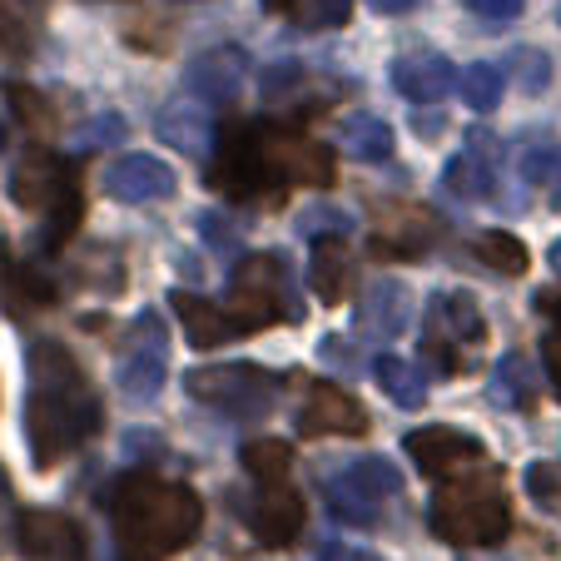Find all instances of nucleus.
<instances>
[{"label": "nucleus", "instance_id": "nucleus-6", "mask_svg": "<svg viewBox=\"0 0 561 561\" xmlns=\"http://www.w3.org/2000/svg\"><path fill=\"white\" fill-rule=\"evenodd\" d=\"M229 313L239 318L244 333H259L278 318H298V304L288 298V264L278 254H244V264L233 268V298Z\"/></svg>", "mask_w": 561, "mask_h": 561}, {"label": "nucleus", "instance_id": "nucleus-43", "mask_svg": "<svg viewBox=\"0 0 561 561\" xmlns=\"http://www.w3.org/2000/svg\"><path fill=\"white\" fill-rule=\"evenodd\" d=\"M541 363H547V378L561 398V333H547V339H541Z\"/></svg>", "mask_w": 561, "mask_h": 561}, {"label": "nucleus", "instance_id": "nucleus-24", "mask_svg": "<svg viewBox=\"0 0 561 561\" xmlns=\"http://www.w3.org/2000/svg\"><path fill=\"white\" fill-rule=\"evenodd\" d=\"M308 284H313L318 304H343V298H348L353 254H348V244H343L339 233H333V239H318V244H313V259H308Z\"/></svg>", "mask_w": 561, "mask_h": 561}, {"label": "nucleus", "instance_id": "nucleus-49", "mask_svg": "<svg viewBox=\"0 0 561 561\" xmlns=\"http://www.w3.org/2000/svg\"><path fill=\"white\" fill-rule=\"evenodd\" d=\"M547 264H551V274H557V278H561V239H557V244H551V249H547Z\"/></svg>", "mask_w": 561, "mask_h": 561}, {"label": "nucleus", "instance_id": "nucleus-51", "mask_svg": "<svg viewBox=\"0 0 561 561\" xmlns=\"http://www.w3.org/2000/svg\"><path fill=\"white\" fill-rule=\"evenodd\" d=\"M557 21H561V11H557Z\"/></svg>", "mask_w": 561, "mask_h": 561}, {"label": "nucleus", "instance_id": "nucleus-40", "mask_svg": "<svg viewBox=\"0 0 561 561\" xmlns=\"http://www.w3.org/2000/svg\"><path fill=\"white\" fill-rule=\"evenodd\" d=\"M0 50H11V55H31V35H25V25L15 21V15H5V5H0Z\"/></svg>", "mask_w": 561, "mask_h": 561}, {"label": "nucleus", "instance_id": "nucleus-35", "mask_svg": "<svg viewBox=\"0 0 561 561\" xmlns=\"http://www.w3.org/2000/svg\"><path fill=\"white\" fill-rule=\"evenodd\" d=\"M298 233H323V239H348L353 233V214H343V209H329V204H313V209H304L298 214Z\"/></svg>", "mask_w": 561, "mask_h": 561}, {"label": "nucleus", "instance_id": "nucleus-9", "mask_svg": "<svg viewBox=\"0 0 561 561\" xmlns=\"http://www.w3.org/2000/svg\"><path fill=\"white\" fill-rule=\"evenodd\" d=\"M164 368H170V339H164V323H159L154 308L129 323L125 333V348H119V368H115V382L125 398H154L164 388Z\"/></svg>", "mask_w": 561, "mask_h": 561}, {"label": "nucleus", "instance_id": "nucleus-17", "mask_svg": "<svg viewBox=\"0 0 561 561\" xmlns=\"http://www.w3.org/2000/svg\"><path fill=\"white\" fill-rule=\"evenodd\" d=\"M154 135L190 159H209L214 139H219V125L209 119V105H199V100L190 95V100H170V105L159 110Z\"/></svg>", "mask_w": 561, "mask_h": 561}, {"label": "nucleus", "instance_id": "nucleus-3", "mask_svg": "<svg viewBox=\"0 0 561 561\" xmlns=\"http://www.w3.org/2000/svg\"><path fill=\"white\" fill-rule=\"evenodd\" d=\"M433 531L453 547H497L512 531V507L497 477H457L433 492Z\"/></svg>", "mask_w": 561, "mask_h": 561}, {"label": "nucleus", "instance_id": "nucleus-11", "mask_svg": "<svg viewBox=\"0 0 561 561\" xmlns=\"http://www.w3.org/2000/svg\"><path fill=\"white\" fill-rule=\"evenodd\" d=\"M100 190L119 204H149V199H170V194L180 190V180H174V170L154 154H119L105 164Z\"/></svg>", "mask_w": 561, "mask_h": 561}, {"label": "nucleus", "instance_id": "nucleus-14", "mask_svg": "<svg viewBox=\"0 0 561 561\" xmlns=\"http://www.w3.org/2000/svg\"><path fill=\"white\" fill-rule=\"evenodd\" d=\"M408 323H413V294H408V284H398V278H378V284L358 298V339L392 343V339H403Z\"/></svg>", "mask_w": 561, "mask_h": 561}, {"label": "nucleus", "instance_id": "nucleus-29", "mask_svg": "<svg viewBox=\"0 0 561 561\" xmlns=\"http://www.w3.org/2000/svg\"><path fill=\"white\" fill-rule=\"evenodd\" d=\"M339 145L353 159H363V164H382V159H392V129L378 115H353V119H343Z\"/></svg>", "mask_w": 561, "mask_h": 561}, {"label": "nucleus", "instance_id": "nucleus-16", "mask_svg": "<svg viewBox=\"0 0 561 561\" xmlns=\"http://www.w3.org/2000/svg\"><path fill=\"white\" fill-rule=\"evenodd\" d=\"M25 561H90V547L70 517L60 512H25L21 517Z\"/></svg>", "mask_w": 561, "mask_h": 561}, {"label": "nucleus", "instance_id": "nucleus-47", "mask_svg": "<svg viewBox=\"0 0 561 561\" xmlns=\"http://www.w3.org/2000/svg\"><path fill=\"white\" fill-rule=\"evenodd\" d=\"M547 194H551V209H561V159H551V170H547Z\"/></svg>", "mask_w": 561, "mask_h": 561}, {"label": "nucleus", "instance_id": "nucleus-18", "mask_svg": "<svg viewBox=\"0 0 561 561\" xmlns=\"http://www.w3.org/2000/svg\"><path fill=\"white\" fill-rule=\"evenodd\" d=\"M403 447L427 477H443V472H453V467H467V462L482 457V443H477L472 433H462V427H443V423L408 433Z\"/></svg>", "mask_w": 561, "mask_h": 561}, {"label": "nucleus", "instance_id": "nucleus-39", "mask_svg": "<svg viewBox=\"0 0 561 561\" xmlns=\"http://www.w3.org/2000/svg\"><path fill=\"white\" fill-rule=\"evenodd\" d=\"M149 457H164V433H154V427H125V462H149Z\"/></svg>", "mask_w": 561, "mask_h": 561}, {"label": "nucleus", "instance_id": "nucleus-10", "mask_svg": "<svg viewBox=\"0 0 561 561\" xmlns=\"http://www.w3.org/2000/svg\"><path fill=\"white\" fill-rule=\"evenodd\" d=\"M244 70H249V55L239 50V45H214V50H204L190 60L184 85H190V95L199 100V105L224 110L239 100V90H244Z\"/></svg>", "mask_w": 561, "mask_h": 561}, {"label": "nucleus", "instance_id": "nucleus-23", "mask_svg": "<svg viewBox=\"0 0 561 561\" xmlns=\"http://www.w3.org/2000/svg\"><path fill=\"white\" fill-rule=\"evenodd\" d=\"M278 170H284V184H333L339 180L329 145H318V139H308V135H294V129H278Z\"/></svg>", "mask_w": 561, "mask_h": 561}, {"label": "nucleus", "instance_id": "nucleus-27", "mask_svg": "<svg viewBox=\"0 0 561 561\" xmlns=\"http://www.w3.org/2000/svg\"><path fill=\"white\" fill-rule=\"evenodd\" d=\"M264 11L284 15L304 31H339V25H348L353 0H264Z\"/></svg>", "mask_w": 561, "mask_h": 561}, {"label": "nucleus", "instance_id": "nucleus-22", "mask_svg": "<svg viewBox=\"0 0 561 561\" xmlns=\"http://www.w3.org/2000/svg\"><path fill=\"white\" fill-rule=\"evenodd\" d=\"M0 304L11 308L15 318H31L35 308L55 304V284H50V278H41V268L21 264V259H15L5 244H0Z\"/></svg>", "mask_w": 561, "mask_h": 561}, {"label": "nucleus", "instance_id": "nucleus-12", "mask_svg": "<svg viewBox=\"0 0 561 561\" xmlns=\"http://www.w3.org/2000/svg\"><path fill=\"white\" fill-rule=\"evenodd\" d=\"M388 80L413 105H437V100H447L457 90V65L437 50H413L388 65Z\"/></svg>", "mask_w": 561, "mask_h": 561}, {"label": "nucleus", "instance_id": "nucleus-42", "mask_svg": "<svg viewBox=\"0 0 561 561\" xmlns=\"http://www.w3.org/2000/svg\"><path fill=\"white\" fill-rule=\"evenodd\" d=\"M551 159H557L551 149H527V154H522V180L541 184V180H547V170H551Z\"/></svg>", "mask_w": 561, "mask_h": 561}, {"label": "nucleus", "instance_id": "nucleus-21", "mask_svg": "<svg viewBox=\"0 0 561 561\" xmlns=\"http://www.w3.org/2000/svg\"><path fill=\"white\" fill-rule=\"evenodd\" d=\"M170 308H174V318L184 323V339H190L194 348H219V343H229V339L244 333L229 308L209 304V298H199V294H184V288H174L170 294Z\"/></svg>", "mask_w": 561, "mask_h": 561}, {"label": "nucleus", "instance_id": "nucleus-34", "mask_svg": "<svg viewBox=\"0 0 561 561\" xmlns=\"http://www.w3.org/2000/svg\"><path fill=\"white\" fill-rule=\"evenodd\" d=\"M522 482H527V497L537 502L541 512L561 517V462H531L527 472H522Z\"/></svg>", "mask_w": 561, "mask_h": 561}, {"label": "nucleus", "instance_id": "nucleus-37", "mask_svg": "<svg viewBox=\"0 0 561 561\" xmlns=\"http://www.w3.org/2000/svg\"><path fill=\"white\" fill-rule=\"evenodd\" d=\"M125 115H115V110H105V115H95L90 119V129H80L75 135V149H105V145H115V139H125Z\"/></svg>", "mask_w": 561, "mask_h": 561}, {"label": "nucleus", "instance_id": "nucleus-19", "mask_svg": "<svg viewBox=\"0 0 561 561\" xmlns=\"http://www.w3.org/2000/svg\"><path fill=\"white\" fill-rule=\"evenodd\" d=\"M70 180H75V170L60 164L50 149H25L11 174V199L21 204V209H50Z\"/></svg>", "mask_w": 561, "mask_h": 561}, {"label": "nucleus", "instance_id": "nucleus-20", "mask_svg": "<svg viewBox=\"0 0 561 561\" xmlns=\"http://www.w3.org/2000/svg\"><path fill=\"white\" fill-rule=\"evenodd\" d=\"M249 531L259 547H294L304 531V502L288 488H264L249 502Z\"/></svg>", "mask_w": 561, "mask_h": 561}, {"label": "nucleus", "instance_id": "nucleus-15", "mask_svg": "<svg viewBox=\"0 0 561 561\" xmlns=\"http://www.w3.org/2000/svg\"><path fill=\"white\" fill-rule=\"evenodd\" d=\"M443 190L457 199H488L497 194V139L472 129L462 154H453L443 164Z\"/></svg>", "mask_w": 561, "mask_h": 561}, {"label": "nucleus", "instance_id": "nucleus-28", "mask_svg": "<svg viewBox=\"0 0 561 561\" xmlns=\"http://www.w3.org/2000/svg\"><path fill=\"white\" fill-rule=\"evenodd\" d=\"M80 219H85V194H80V180H70L60 190V199L45 209V233H41V249H45V254H60V249L75 239Z\"/></svg>", "mask_w": 561, "mask_h": 561}, {"label": "nucleus", "instance_id": "nucleus-30", "mask_svg": "<svg viewBox=\"0 0 561 561\" xmlns=\"http://www.w3.org/2000/svg\"><path fill=\"white\" fill-rule=\"evenodd\" d=\"M492 392L502 398V408H537V368H531L522 353H507V358L497 363V378H492Z\"/></svg>", "mask_w": 561, "mask_h": 561}, {"label": "nucleus", "instance_id": "nucleus-33", "mask_svg": "<svg viewBox=\"0 0 561 561\" xmlns=\"http://www.w3.org/2000/svg\"><path fill=\"white\" fill-rule=\"evenodd\" d=\"M457 90H462L467 110H477V115H492V110L502 105V70L488 60L467 65L462 75H457Z\"/></svg>", "mask_w": 561, "mask_h": 561}, {"label": "nucleus", "instance_id": "nucleus-32", "mask_svg": "<svg viewBox=\"0 0 561 561\" xmlns=\"http://www.w3.org/2000/svg\"><path fill=\"white\" fill-rule=\"evenodd\" d=\"M239 462H244V472L259 477V482H278V477L294 467V447H288L284 437H254V443H244Z\"/></svg>", "mask_w": 561, "mask_h": 561}, {"label": "nucleus", "instance_id": "nucleus-31", "mask_svg": "<svg viewBox=\"0 0 561 561\" xmlns=\"http://www.w3.org/2000/svg\"><path fill=\"white\" fill-rule=\"evenodd\" d=\"M477 259L488 268H497V274H527V244H522L517 233H507V229H482L477 233Z\"/></svg>", "mask_w": 561, "mask_h": 561}, {"label": "nucleus", "instance_id": "nucleus-45", "mask_svg": "<svg viewBox=\"0 0 561 561\" xmlns=\"http://www.w3.org/2000/svg\"><path fill=\"white\" fill-rule=\"evenodd\" d=\"M368 5H373L378 15H408V11H417L423 0H368Z\"/></svg>", "mask_w": 561, "mask_h": 561}, {"label": "nucleus", "instance_id": "nucleus-50", "mask_svg": "<svg viewBox=\"0 0 561 561\" xmlns=\"http://www.w3.org/2000/svg\"><path fill=\"white\" fill-rule=\"evenodd\" d=\"M0 507H5V467H0Z\"/></svg>", "mask_w": 561, "mask_h": 561}, {"label": "nucleus", "instance_id": "nucleus-38", "mask_svg": "<svg viewBox=\"0 0 561 561\" xmlns=\"http://www.w3.org/2000/svg\"><path fill=\"white\" fill-rule=\"evenodd\" d=\"M5 100H11V110L21 115V125H31V129H50V105H45V100L35 95L31 85H5Z\"/></svg>", "mask_w": 561, "mask_h": 561}, {"label": "nucleus", "instance_id": "nucleus-5", "mask_svg": "<svg viewBox=\"0 0 561 561\" xmlns=\"http://www.w3.org/2000/svg\"><path fill=\"white\" fill-rule=\"evenodd\" d=\"M194 403L214 408L224 417H239V423H259V417L274 413L278 403V378L254 363H209V368H194L184 378Z\"/></svg>", "mask_w": 561, "mask_h": 561}, {"label": "nucleus", "instance_id": "nucleus-36", "mask_svg": "<svg viewBox=\"0 0 561 561\" xmlns=\"http://www.w3.org/2000/svg\"><path fill=\"white\" fill-rule=\"evenodd\" d=\"M512 75L522 80V90H527V95H541V90L551 85V60L541 50H517V55H512Z\"/></svg>", "mask_w": 561, "mask_h": 561}, {"label": "nucleus", "instance_id": "nucleus-26", "mask_svg": "<svg viewBox=\"0 0 561 561\" xmlns=\"http://www.w3.org/2000/svg\"><path fill=\"white\" fill-rule=\"evenodd\" d=\"M373 373H378V388L388 392L398 408H423L427 403V378H423V368L417 363H408V358H398V353H382L378 363H373Z\"/></svg>", "mask_w": 561, "mask_h": 561}, {"label": "nucleus", "instance_id": "nucleus-25", "mask_svg": "<svg viewBox=\"0 0 561 561\" xmlns=\"http://www.w3.org/2000/svg\"><path fill=\"white\" fill-rule=\"evenodd\" d=\"M259 95H264V105L268 110H294L298 100H308V110H318V105H329V95L323 90H313V75L304 70L298 60H278V65H268L264 75H259Z\"/></svg>", "mask_w": 561, "mask_h": 561}, {"label": "nucleus", "instance_id": "nucleus-48", "mask_svg": "<svg viewBox=\"0 0 561 561\" xmlns=\"http://www.w3.org/2000/svg\"><path fill=\"white\" fill-rule=\"evenodd\" d=\"M329 561H378L373 551H329Z\"/></svg>", "mask_w": 561, "mask_h": 561}, {"label": "nucleus", "instance_id": "nucleus-2", "mask_svg": "<svg viewBox=\"0 0 561 561\" xmlns=\"http://www.w3.org/2000/svg\"><path fill=\"white\" fill-rule=\"evenodd\" d=\"M115 531H119V561H159L170 551L190 547L204 527V502L184 482H164L154 472L119 477L115 497Z\"/></svg>", "mask_w": 561, "mask_h": 561}, {"label": "nucleus", "instance_id": "nucleus-41", "mask_svg": "<svg viewBox=\"0 0 561 561\" xmlns=\"http://www.w3.org/2000/svg\"><path fill=\"white\" fill-rule=\"evenodd\" d=\"M462 5L477 15H488V21H512L522 11V0H462Z\"/></svg>", "mask_w": 561, "mask_h": 561}, {"label": "nucleus", "instance_id": "nucleus-4", "mask_svg": "<svg viewBox=\"0 0 561 561\" xmlns=\"http://www.w3.org/2000/svg\"><path fill=\"white\" fill-rule=\"evenodd\" d=\"M209 184L229 199H278L288 190L278 170V129L264 125H229L214 139Z\"/></svg>", "mask_w": 561, "mask_h": 561}, {"label": "nucleus", "instance_id": "nucleus-7", "mask_svg": "<svg viewBox=\"0 0 561 561\" xmlns=\"http://www.w3.org/2000/svg\"><path fill=\"white\" fill-rule=\"evenodd\" d=\"M403 488V472L378 453H363V457H348L339 472L329 477V507L339 522L348 527H373L378 522V507L392 497V492Z\"/></svg>", "mask_w": 561, "mask_h": 561}, {"label": "nucleus", "instance_id": "nucleus-1", "mask_svg": "<svg viewBox=\"0 0 561 561\" xmlns=\"http://www.w3.org/2000/svg\"><path fill=\"white\" fill-rule=\"evenodd\" d=\"M25 373H31V392H25L31 457L35 467H55L65 453H75L100 433L105 408H100V392L90 388L85 368L60 339H35L25 353Z\"/></svg>", "mask_w": 561, "mask_h": 561}, {"label": "nucleus", "instance_id": "nucleus-8", "mask_svg": "<svg viewBox=\"0 0 561 561\" xmlns=\"http://www.w3.org/2000/svg\"><path fill=\"white\" fill-rule=\"evenodd\" d=\"M427 343L423 353L427 358H443L437 363V373H462V353H472L477 343L488 339V323H482V308H477L472 294H433L427 298Z\"/></svg>", "mask_w": 561, "mask_h": 561}, {"label": "nucleus", "instance_id": "nucleus-46", "mask_svg": "<svg viewBox=\"0 0 561 561\" xmlns=\"http://www.w3.org/2000/svg\"><path fill=\"white\" fill-rule=\"evenodd\" d=\"M413 125H417V139H437L447 129V115H417Z\"/></svg>", "mask_w": 561, "mask_h": 561}, {"label": "nucleus", "instance_id": "nucleus-13", "mask_svg": "<svg viewBox=\"0 0 561 561\" xmlns=\"http://www.w3.org/2000/svg\"><path fill=\"white\" fill-rule=\"evenodd\" d=\"M298 433L304 437H363L368 433V413H363V403H353V392L333 388V382H318L308 392L304 413H298Z\"/></svg>", "mask_w": 561, "mask_h": 561}, {"label": "nucleus", "instance_id": "nucleus-44", "mask_svg": "<svg viewBox=\"0 0 561 561\" xmlns=\"http://www.w3.org/2000/svg\"><path fill=\"white\" fill-rule=\"evenodd\" d=\"M199 233H209L214 249H233V229L219 219V214H199Z\"/></svg>", "mask_w": 561, "mask_h": 561}]
</instances>
